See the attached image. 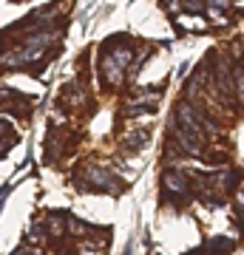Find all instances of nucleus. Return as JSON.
Here are the masks:
<instances>
[{"mask_svg": "<svg viewBox=\"0 0 244 255\" xmlns=\"http://www.w3.org/2000/svg\"><path fill=\"white\" fill-rule=\"evenodd\" d=\"M239 213H244V193H239Z\"/></svg>", "mask_w": 244, "mask_h": 255, "instance_id": "nucleus-7", "label": "nucleus"}, {"mask_svg": "<svg viewBox=\"0 0 244 255\" xmlns=\"http://www.w3.org/2000/svg\"><path fill=\"white\" fill-rule=\"evenodd\" d=\"M65 102L68 105H82L85 102V88H82L80 82H71V85H65Z\"/></svg>", "mask_w": 244, "mask_h": 255, "instance_id": "nucleus-3", "label": "nucleus"}, {"mask_svg": "<svg viewBox=\"0 0 244 255\" xmlns=\"http://www.w3.org/2000/svg\"><path fill=\"white\" fill-rule=\"evenodd\" d=\"M148 130L145 128H139V130H131V133H125V139H122V147H125L128 153H136V150H142L145 142H148Z\"/></svg>", "mask_w": 244, "mask_h": 255, "instance_id": "nucleus-2", "label": "nucleus"}, {"mask_svg": "<svg viewBox=\"0 0 244 255\" xmlns=\"http://www.w3.org/2000/svg\"><path fill=\"white\" fill-rule=\"evenodd\" d=\"M122 71H125V68H122L108 51H102V57H100V80H102V85L117 88L119 82H122Z\"/></svg>", "mask_w": 244, "mask_h": 255, "instance_id": "nucleus-1", "label": "nucleus"}, {"mask_svg": "<svg viewBox=\"0 0 244 255\" xmlns=\"http://www.w3.org/2000/svg\"><path fill=\"white\" fill-rule=\"evenodd\" d=\"M162 6L168 11H182V0H162Z\"/></svg>", "mask_w": 244, "mask_h": 255, "instance_id": "nucleus-6", "label": "nucleus"}, {"mask_svg": "<svg viewBox=\"0 0 244 255\" xmlns=\"http://www.w3.org/2000/svg\"><path fill=\"white\" fill-rule=\"evenodd\" d=\"M233 85L239 100H244V63H233Z\"/></svg>", "mask_w": 244, "mask_h": 255, "instance_id": "nucleus-4", "label": "nucleus"}, {"mask_svg": "<svg viewBox=\"0 0 244 255\" xmlns=\"http://www.w3.org/2000/svg\"><path fill=\"white\" fill-rule=\"evenodd\" d=\"M48 236H63V216H48Z\"/></svg>", "mask_w": 244, "mask_h": 255, "instance_id": "nucleus-5", "label": "nucleus"}]
</instances>
